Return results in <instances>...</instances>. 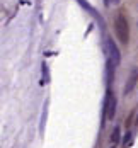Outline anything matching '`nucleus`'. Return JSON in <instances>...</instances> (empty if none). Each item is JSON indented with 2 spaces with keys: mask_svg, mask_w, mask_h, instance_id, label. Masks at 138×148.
<instances>
[{
  "mask_svg": "<svg viewBox=\"0 0 138 148\" xmlns=\"http://www.w3.org/2000/svg\"><path fill=\"white\" fill-rule=\"evenodd\" d=\"M114 34L121 45L126 46L130 43V24H128V19L123 12H119L114 21Z\"/></svg>",
  "mask_w": 138,
  "mask_h": 148,
  "instance_id": "nucleus-1",
  "label": "nucleus"
},
{
  "mask_svg": "<svg viewBox=\"0 0 138 148\" xmlns=\"http://www.w3.org/2000/svg\"><path fill=\"white\" fill-rule=\"evenodd\" d=\"M102 111H104V119H114V114H116V97L113 95L111 90L106 92V99H104V104H102Z\"/></svg>",
  "mask_w": 138,
  "mask_h": 148,
  "instance_id": "nucleus-2",
  "label": "nucleus"
},
{
  "mask_svg": "<svg viewBox=\"0 0 138 148\" xmlns=\"http://www.w3.org/2000/svg\"><path fill=\"white\" fill-rule=\"evenodd\" d=\"M106 46H107V49H109V53H111V55H109V58H111L114 63H116V65H118V63H119V60H121L118 46L113 43V39H111V38H107V39H106Z\"/></svg>",
  "mask_w": 138,
  "mask_h": 148,
  "instance_id": "nucleus-3",
  "label": "nucleus"
},
{
  "mask_svg": "<svg viewBox=\"0 0 138 148\" xmlns=\"http://www.w3.org/2000/svg\"><path fill=\"white\" fill-rule=\"evenodd\" d=\"M137 82H138V68H133V70H131V75H130V78H128V82H126V85H124V94H126V95L135 89Z\"/></svg>",
  "mask_w": 138,
  "mask_h": 148,
  "instance_id": "nucleus-4",
  "label": "nucleus"
},
{
  "mask_svg": "<svg viewBox=\"0 0 138 148\" xmlns=\"http://www.w3.org/2000/svg\"><path fill=\"white\" fill-rule=\"evenodd\" d=\"M119 136H121V131H119V128L116 126V128H114V131H113V134H111V141H113V145H114V147L119 143Z\"/></svg>",
  "mask_w": 138,
  "mask_h": 148,
  "instance_id": "nucleus-5",
  "label": "nucleus"
},
{
  "mask_svg": "<svg viewBox=\"0 0 138 148\" xmlns=\"http://www.w3.org/2000/svg\"><path fill=\"white\" fill-rule=\"evenodd\" d=\"M130 136H131V134H130V131H128V133H126V138H124V145L128 143V140H130Z\"/></svg>",
  "mask_w": 138,
  "mask_h": 148,
  "instance_id": "nucleus-6",
  "label": "nucleus"
},
{
  "mask_svg": "<svg viewBox=\"0 0 138 148\" xmlns=\"http://www.w3.org/2000/svg\"><path fill=\"white\" fill-rule=\"evenodd\" d=\"M113 2H114V3H118V2H119V0H113Z\"/></svg>",
  "mask_w": 138,
  "mask_h": 148,
  "instance_id": "nucleus-7",
  "label": "nucleus"
},
{
  "mask_svg": "<svg viewBox=\"0 0 138 148\" xmlns=\"http://www.w3.org/2000/svg\"><path fill=\"white\" fill-rule=\"evenodd\" d=\"M113 148H116V147H113Z\"/></svg>",
  "mask_w": 138,
  "mask_h": 148,
  "instance_id": "nucleus-8",
  "label": "nucleus"
}]
</instances>
